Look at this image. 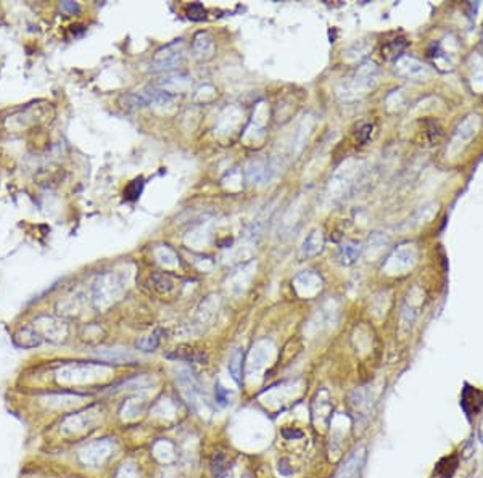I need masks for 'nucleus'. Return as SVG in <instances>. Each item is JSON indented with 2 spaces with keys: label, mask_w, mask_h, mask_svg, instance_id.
Instances as JSON below:
<instances>
[{
  "label": "nucleus",
  "mask_w": 483,
  "mask_h": 478,
  "mask_svg": "<svg viewBox=\"0 0 483 478\" xmlns=\"http://www.w3.org/2000/svg\"><path fill=\"white\" fill-rule=\"evenodd\" d=\"M161 335H163V330H157L153 332L150 337H147L145 340H140L137 341V348L142 350V351H153L155 348H158L160 344V340H161Z\"/></svg>",
  "instance_id": "obj_18"
},
{
  "label": "nucleus",
  "mask_w": 483,
  "mask_h": 478,
  "mask_svg": "<svg viewBox=\"0 0 483 478\" xmlns=\"http://www.w3.org/2000/svg\"><path fill=\"white\" fill-rule=\"evenodd\" d=\"M190 82V77L189 74L185 73H181V71H172V73H168L166 76H163L161 79L158 81V87L163 89V91H166L169 94L172 92H179L182 89H185Z\"/></svg>",
  "instance_id": "obj_8"
},
{
  "label": "nucleus",
  "mask_w": 483,
  "mask_h": 478,
  "mask_svg": "<svg viewBox=\"0 0 483 478\" xmlns=\"http://www.w3.org/2000/svg\"><path fill=\"white\" fill-rule=\"evenodd\" d=\"M244 358H245L244 348H238L232 353V356H230V359H229V365H227L229 374L237 383H240V380H242V365H244Z\"/></svg>",
  "instance_id": "obj_13"
},
{
  "label": "nucleus",
  "mask_w": 483,
  "mask_h": 478,
  "mask_svg": "<svg viewBox=\"0 0 483 478\" xmlns=\"http://www.w3.org/2000/svg\"><path fill=\"white\" fill-rule=\"evenodd\" d=\"M184 57V40L178 39L160 49L151 60V68L160 71H171L178 68Z\"/></svg>",
  "instance_id": "obj_3"
},
{
  "label": "nucleus",
  "mask_w": 483,
  "mask_h": 478,
  "mask_svg": "<svg viewBox=\"0 0 483 478\" xmlns=\"http://www.w3.org/2000/svg\"><path fill=\"white\" fill-rule=\"evenodd\" d=\"M168 358H174V359H181V361H189V362H203L206 361V356L196 350H175L174 353H169Z\"/></svg>",
  "instance_id": "obj_16"
},
{
  "label": "nucleus",
  "mask_w": 483,
  "mask_h": 478,
  "mask_svg": "<svg viewBox=\"0 0 483 478\" xmlns=\"http://www.w3.org/2000/svg\"><path fill=\"white\" fill-rule=\"evenodd\" d=\"M266 164L262 160L259 158H255V160H250L247 168H245V174H247V181L251 182V184H258L261 182L262 179L266 177Z\"/></svg>",
  "instance_id": "obj_12"
},
{
  "label": "nucleus",
  "mask_w": 483,
  "mask_h": 478,
  "mask_svg": "<svg viewBox=\"0 0 483 478\" xmlns=\"http://www.w3.org/2000/svg\"><path fill=\"white\" fill-rule=\"evenodd\" d=\"M376 79H377L376 64L370 63V61H366L358 68L353 79L343 82L337 89V92L343 100H355L359 95L366 94L367 89H370L376 84Z\"/></svg>",
  "instance_id": "obj_1"
},
{
  "label": "nucleus",
  "mask_w": 483,
  "mask_h": 478,
  "mask_svg": "<svg viewBox=\"0 0 483 478\" xmlns=\"http://www.w3.org/2000/svg\"><path fill=\"white\" fill-rule=\"evenodd\" d=\"M394 70L403 77H408L412 81H422L430 76L429 66L412 57H401L394 63Z\"/></svg>",
  "instance_id": "obj_4"
},
{
  "label": "nucleus",
  "mask_w": 483,
  "mask_h": 478,
  "mask_svg": "<svg viewBox=\"0 0 483 478\" xmlns=\"http://www.w3.org/2000/svg\"><path fill=\"white\" fill-rule=\"evenodd\" d=\"M216 401L221 406H227L229 404V392L223 386H216Z\"/></svg>",
  "instance_id": "obj_23"
},
{
  "label": "nucleus",
  "mask_w": 483,
  "mask_h": 478,
  "mask_svg": "<svg viewBox=\"0 0 483 478\" xmlns=\"http://www.w3.org/2000/svg\"><path fill=\"white\" fill-rule=\"evenodd\" d=\"M408 47V42L404 39H394L385 46L382 47V55L388 60H393V58H401V53L404 52V49Z\"/></svg>",
  "instance_id": "obj_15"
},
{
  "label": "nucleus",
  "mask_w": 483,
  "mask_h": 478,
  "mask_svg": "<svg viewBox=\"0 0 483 478\" xmlns=\"http://www.w3.org/2000/svg\"><path fill=\"white\" fill-rule=\"evenodd\" d=\"M187 16L193 21H200L205 18V8L202 4H192L189 8H187Z\"/></svg>",
  "instance_id": "obj_22"
},
{
  "label": "nucleus",
  "mask_w": 483,
  "mask_h": 478,
  "mask_svg": "<svg viewBox=\"0 0 483 478\" xmlns=\"http://www.w3.org/2000/svg\"><path fill=\"white\" fill-rule=\"evenodd\" d=\"M478 440L483 443V417L480 419V424H478Z\"/></svg>",
  "instance_id": "obj_26"
},
{
  "label": "nucleus",
  "mask_w": 483,
  "mask_h": 478,
  "mask_svg": "<svg viewBox=\"0 0 483 478\" xmlns=\"http://www.w3.org/2000/svg\"><path fill=\"white\" fill-rule=\"evenodd\" d=\"M142 188H144V181H142V179H136V181H133V182H130V184L124 188V197H126L127 200H130V202H134V200H137V198L140 197Z\"/></svg>",
  "instance_id": "obj_20"
},
{
  "label": "nucleus",
  "mask_w": 483,
  "mask_h": 478,
  "mask_svg": "<svg viewBox=\"0 0 483 478\" xmlns=\"http://www.w3.org/2000/svg\"><path fill=\"white\" fill-rule=\"evenodd\" d=\"M61 8L63 10H70V12H78L79 10V7H78V4H73V2H63L61 4Z\"/></svg>",
  "instance_id": "obj_25"
},
{
  "label": "nucleus",
  "mask_w": 483,
  "mask_h": 478,
  "mask_svg": "<svg viewBox=\"0 0 483 478\" xmlns=\"http://www.w3.org/2000/svg\"><path fill=\"white\" fill-rule=\"evenodd\" d=\"M150 282H151V285L157 288L158 292H169L171 288H172V282H171V279L169 277H166L164 274H155L150 279Z\"/></svg>",
  "instance_id": "obj_19"
},
{
  "label": "nucleus",
  "mask_w": 483,
  "mask_h": 478,
  "mask_svg": "<svg viewBox=\"0 0 483 478\" xmlns=\"http://www.w3.org/2000/svg\"><path fill=\"white\" fill-rule=\"evenodd\" d=\"M361 242L358 240H346L342 247H340V251H338V259L342 264H353L361 254Z\"/></svg>",
  "instance_id": "obj_11"
},
{
  "label": "nucleus",
  "mask_w": 483,
  "mask_h": 478,
  "mask_svg": "<svg viewBox=\"0 0 483 478\" xmlns=\"http://www.w3.org/2000/svg\"><path fill=\"white\" fill-rule=\"evenodd\" d=\"M324 247V233L319 230V229H314L308 233V237H306L301 243L300 247V258L301 259H306V258H311L314 254H317Z\"/></svg>",
  "instance_id": "obj_7"
},
{
  "label": "nucleus",
  "mask_w": 483,
  "mask_h": 478,
  "mask_svg": "<svg viewBox=\"0 0 483 478\" xmlns=\"http://www.w3.org/2000/svg\"><path fill=\"white\" fill-rule=\"evenodd\" d=\"M427 131H425V134H427V140H429L430 143H436L438 140L442 139V127H440V124L436 123V121H427Z\"/></svg>",
  "instance_id": "obj_21"
},
{
  "label": "nucleus",
  "mask_w": 483,
  "mask_h": 478,
  "mask_svg": "<svg viewBox=\"0 0 483 478\" xmlns=\"http://www.w3.org/2000/svg\"><path fill=\"white\" fill-rule=\"evenodd\" d=\"M457 464H459L457 454H451V455H448V458H443L440 462L436 464V473L442 475L443 478H451L457 469Z\"/></svg>",
  "instance_id": "obj_14"
},
{
  "label": "nucleus",
  "mask_w": 483,
  "mask_h": 478,
  "mask_svg": "<svg viewBox=\"0 0 483 478\" xmlns=\"http://www.w3.org/2000/svg\"><path fill=\"white\" fill-rule=\"evenodd\" d=\"M124 292V280L116 272H106L100 275L94 284L92 298L97 308H105Z\"/></svg>",
  "instance_id": "obj_2"
},
{
  "label": "nucleus",
  "mask_w": 483,
  "mask_h": 478,
  "mask_svg": "<svg viewBox=\"0 0 483 478\" xmlns=\"http://www.w3.org/2000/svg\"><path fill=\"white\" fill-rule=\"evenodd\" d=\"M460 409L464 414L470 419L474 414H478L483 409V390H478L475 386H470L469 383L464 385L463 393H460Z\"/></svg>",
  "instance_id": "obj_6"
},
{
  "label": "nucleus",
  "mask_w": 483,
  "mask_h": 478,
  "mask_svg": "<svg viewBox=\"0 0 483 478\" xmlns=\"http://www.w3.org/2000/svg\"><path fill=\"white\" fill-rule=\"evenodd\" d=\"M372 134V126L370 124H364L359 131H358V140L359 142H366Z\"/></svg>",
  "instance_id": "obj_24"
},
{
  "label": "nucleus",
  "mask_w": 483,
  "mask_h": 478,
  "mask_svg": "<svg viewBox=\"0 0 483 478\" xmlns=\"http://www.w3.org/2000/svg\"><path fill=\"white\" fill-rule=\"evenodd\" d=\"M13 341L19 348H36L40 346L43 338L34 327H25L16 333Z\"/></svg>",
  "instance_id": "obj_10"
},
{
  "label": "nucleus",
  "mask_w": 483,
  "mask_h": 478,
  "mask_svg": "<svg viewBox=\"0 0 483 478\" xmlns=\"http://www.w3.org/2000/svg\"><path fill=\"white\" fill-rule=\"evenodd\" d=\"M417 258V251L414 245H401L391 256L388 258V263L385 264V269L388 272H404L411 269Z\"/></svg>",
  "instance_id": "obj_5"
},
{
  "label": "nucleus",
  "mask_w": 483,
  "mask_h": 478,
  "mask_svg": "<svg viewBox=\"0 0 483 478\" xmlns=\"http://www.w3.org/2000/svg\"><path fill=\"white\" fill-rule=\"evenodd\" d=\"M98 356L103 359H108V361H113V362H123V361H134V354L130 353H126V351H121V350H109V351H102L98 353Z\"/></svg>",
  "instance_id": "obj_17"
},
{
  "label": "nucleus",
  "mask_w": 483,
  "mask_h": 478,
  "mask_svg": "<svg viewBox=\"0 0 483 478\" xmlns=\"http://www.w3.org/2000/svg\"><path fill=\"white\" fill-rule=\"evenodd\" d=\"M192 50L196 58H210L214 52V39L208 32H199L192 40Z\"/></svg>",
  "instance_id": "obj_9"
}]
</instances>
